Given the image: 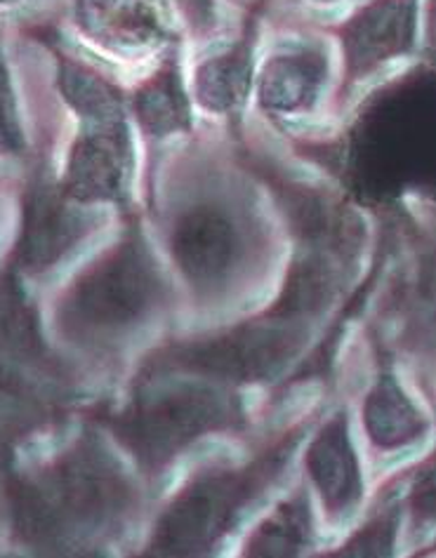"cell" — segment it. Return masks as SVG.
I'll list each match as a JSON object with an SVG mask.
<instances>
[{
  "mask_svg": "<svg viewBox=\"0 0 436 558\" xmlns=\"http://www.w3.org/2000/svg\"><path fill=\"white\" fill-rule=\"evenodd\" d=\"M14 531L38 549H85L111 537L137 505V490L111 454L81 438L36 476L10 483Z\"/></svg>",
  "mask_w": 436,
  "mask_h": 558,
  "instance_id": "1",
  "label": "cell"
},
{
  "mask_svg": "<svg viewBox=\"0 0 436 558\" xmlns=\"http://www.w3.org/2000/svg\"><path fill=\"white\" fill-rule=\"evenodd\" d=\"M166 300V283L140 222L71 286L60 326L83 344L113 342L147 320Z\"/></svg>",
  "mask_w": 436,
  "mask_h": 558,
  "instance_id": "2",
  "label": "cell"
},
{
  "mask_svg": "<svg viewBox=\"0 0 436 558\" xmlns=\"http://www.w3.org/2000/svg\"><path fill=\"white\" fill-rule=\"evenodd\" d=\"M241 424L243 410L237 396L206 381H178L140 387L133 401L113 415L111 429L140 466L154 474L198 436L237 429Z\"/></svg>",
  "mask_w": 436,
  "mask_h": 558,
  "instance_id": "3",
  "label": "cell"
},
{
  "mask_svg": "<svg viewBox=\"0 0 436 558\" xmlns=\"http://www.w3.org/2000/svg\"><path fill=\"white\" fill-rule=\"evenodd\" d=\"M298 438L300 432H290L245 466L198 474L158 521L149 554L194 556L210 551L231 531L241 511L281 474Z\"/></svg>",
  "mask_w": 436,
  "mask_h": 558,
  "instance_id": "4",
  "label": "cell"
},
{
  "mask_svg": "<svg viewBox=\"0 0 436 558\" xmlns=\"http://www.w3.org/2000/svg\"><path fill=\"white\" fill-rule=\"evenodd\" d=\"M304 337L302 323L267 316L208 340L166 347L147 368L184 371L215 381H265L298 354Z\"/></svg>",
  "mask_w": 436,
  "mask_h": 558,
  "instance_id": "5",
  "label": "cell"
},
{
  "mask_svg": "<svg viewBox=\"0 0 436 558\" xmlns=\"http://www.w3.org/2000/svg\"><path fill=\"white\" fill-rule=\"evenodd\" d=\"M170 255L203 295L227 288L249 255V225L222 198H201L172 217Z\"/></svg>",
  "mask_w": 436,
  "mask_h": 558,
  "instance_id": "6",
  "label": "cell"
},
{
  "mask_svg": "<svg viewBox=\"0 0 436 558\" xmlns=\"http://www.w3.org/2000/svg\"><path fill=\"white\" fill-rule=\"evenodd\" d=\"M60 184L36 174L26 186L22 233L12 264L20 271L36 274L55 267L95 227V217L76 208Z\"/></svg>",
  "mask_w": 436,
  "mask_h": 558,
  "instance_id": "7",
  "label": "cell"
},
{
  "mask_svg": "<svg viewBox=\"0 0 436 558\" xmlns=\"http://www.w3.org/2000/svg\"><path fill=\"white\" fill-rule=\"evenodd\" d=\"M420 0H368L352 17L332 28L344 50L342 93L373 71L415 50Z\"/></svg>",
  "mask_w": 436,
  "mask_h": 558,
  "instance_id": "8",
  "label": "cell"
},
{
  "mask_svg": "<svg viewBox=\"0 0 436 558\" xmlns=\"http://www.w3.org/2000/svg\"><path fill=\"white\" fill-rule=\"evenodd\" d=\"M133 166V137L125 119L85 123L71 149L60 189L81 205L111 203L125 208Z\"/></svg>",
  "mask_w": 436,
  "mask_h": 558,
  "instance_id": "9",
  "label": "cell"
},
{
  "mask_svg": "<svg viewBox=\"0 0 436 558\" xmlns=\"http://www.w3.org/2000/svg\"><path fill=\"white\" fill-rule=\"evenodd\" d=\"M76 22L111 50L144 52L172 40L164 0H74Z\"/></svg>",
  "mask_w": 436,
  "mask_h": 558,
  "instance_id": "10",
  "label": "cell"
},
{
  "mask_svg": "<svg viewBox=\"0 0 436 558\" xmlns=\"http://www.w3.org/2000/svg\"><path fill=\"white\" fill-rule=\"evenodd\" d=\"M269 5V0H257L245 14L239 40L227 52L213 57L196 69L194 93L198 105L220 116H234L253 85V54L257 43V26L262 10Z\"/></svg>",
  "mask_w": 436,
  "mask_h": 558,
  "instance_id": "11",
  "label": "cell"
},
{
  "mask_svg": "<svg viewBox=\"0 0 436 558\" xmlns=\"http://www.w3.org/2000/svg\"><path fill=\"white\" fill-rule=\"evenodd\" d=\"M328 78V57L310 46L276 54L265 64L259 78V107L271 116L310 111Z\"/></svg>",
  "mask_w": 436,
  "mask_h": 558,
  "instance_id": "12",
  "label": "cell"
},
{
  "mask_svg": "<svg viewBox=\"0 0 436 558\" xmlns=\"http://www.w3.org/2000/svg\"><path fill=\"white\" fill-rule=\"evenodd\" d=\"M307 472L322 493L330 517H340L359 502L363 493L361 469L349 444L344 413L332 417L314 438L307 452Z\"/></svg>",
  "mask_w": 436,
  "mask_h": 558,
  "instance_id": "13",
  "label": "cell"
},
{
  "mask_svg": "<svg viewBox=\"0 0 436 558\" xmlns=\"http://www.w3.org/2000/svg\"><path fill=\"white\" fill-rule=\"evenodd\" d=\"M0 359L22 363L38 373L60 375L62 368L40 335V323L17 276H0Z\"/></svg>",
  "mask_w": 436,
  "mask_h": 558,
  "instance_id": "14",
  "label": "cell"
},
{
  "mask_svg": "<svg viewBox=\"0 0 436 558\" xmlns=\"http://www.w3.org/2000/svg\"><path fill=\"white\" fill-rule=\"evenodd\" d=\"M133 111L144 135L154 140L192 130V101L184 93L178 48H172L154 76L137 87Z\"/></svg>",
  "mask_w": 436,
  "mask_h": 558,
  "instance_id": "15",
  "label": "cell"
},
{
  "mask_svg": "<svg viewBox=\"0 0 436 558\" xmlns=\"http://www.w3.org/2000/svg\"><path fill=\"white\" fill-rule=\"evenodd\" d=\"M366 429L375 446L399 448L420 438L427 429V420L417 413L409 396L403 393L395 375L385 373L377 379L366 401Z\"/></svg>",
  "mask_w": 436,
  "mask_h": 558,
  "instance_id": "16",
  "label": "cell"
},
{
  "mask_svg": "<svg viewBox=\"0 0 436 558\" xmlns=\"http://www.w3.org/2000/svg\"><path fill=\"white\" fill-rule=\"evenodd\" d=\"M60 64V90L66 105L74 109L83 123H109L125 119L123 95L111 81L101 78L90 66H85L66 54L57 52Z\"/></svg>",
  "mask_w": 436,
  "mask_h": 558,
  "instance_id": "17",
  "label": "cell"
},
{
  "mask_svg": "<svg viewBox=\"0 0 436 558\" xmlns=\"http://www.w3.org/2000/svg\"><path fill=\"white\" fill-rule=\"evenodd\" d=\"M312 545V513L302 493L274 511L249 542L251 556H295Z\"/></svg>",
  "mask_w": 436,
  "mask_h": 558,
  "instance_id": "18",
  "label": "cell"
},
{
  "mask_svg": "<svg viewBox=\"0 0 436 558\" xmlns=\"http://www.w3.org/2000/svg\"><path fill=\"white\" fill-rule=\"evenodd\" d=\"M399 525V511L389 509L380 517H375L359 535L347 542V547L338 556H385L395 545Z\"/></svg>",
  "mask_w": 436,
  "mask_h": 558,
  "instance_id": "19",
  "label": "cell"
},
{
  "mask_svg": "<svg viewBox=\"0 0 436 558\" xmlns=\"http://www.w3.org/2000/svg\"><path fill=\"white\" fill-rule=\"evenodd\" d=\"M24 151V130L20 123L17 101L10 83L3 48H0V154L20 156Z\"/></svg>",
  "mask_w": 436,
  "mask_h": 558,
  "instance_id": "20",
  "label": "cell"
},
{
  "mask_svg": "<svg viewBox=\"0 0 436 558\" xmlns=\"http://www.w3.org/2000/svg\"><path fill=\"white\" fill-rule=\"evenodd\" d=\"M178 8L194 26L196 34H206L215 24V0H178Z\"/></svg>",
  "mask_w": 436,
  "mask_h": 558,
  "instance_id": "21",
  "label": "cell"
},
{
  "mask_svg": "<svg viewBox=\"0 0 436 558\" xmlns=\"http://www.w3.org/2000/svg\"><path fill=\"white\" fill-rule=\"evenodd\" d=\"M24 391H26V387H24L22 377L14 373V368L5 359H0V393L22 396Z\"/></svg>",
  "mask_w": 436,
  "mask_h": 558,
  "instance_id": "22",
  "label": "cell"
},
{
  "mask_svg": "<svg viewBox=\"0 0 436 558\" xmlns=\"http://www.w3.org/2000/svg\"><path fill=\"white\" fill-rule=\"evenodd\" d=\"M17 434H20V429L12 427V422L0 420V469L8 464L10 454H12V444H14V438H17Z\"/></svg>",
  "mask_w": 436,
  "mask_h": 558,
  "instance_id": "23",
  "label": "cell"
},
{
  "mask_svg": "<svg viewBox=\"0 0 436 558\" xmlns=\"http://www.w3.org/2000/svg\"><path fill=\"white\" fill-rule=\"evenodd\" d=\"M10 3H17V0H0V5H10Z\"/></svg>",
  "mask_w": 436,
  "mask_h": 558,
  "instance_id": "24",
  "label": "cell"
},
{
  "mask_svg": "<svg viewBox=\"0 0 436 558\" xmlns=\"http://www.w3.org/2000/svg\"><path fill=\"white\" fill-rule=\"evenodd\" d=\"M318 3H336V0H318Z\"/></svg>",
  "mask_w": 436,
  "mask_h": 558,
  "instance_id": "25",
  "label": "cell"
}]
</instances>
